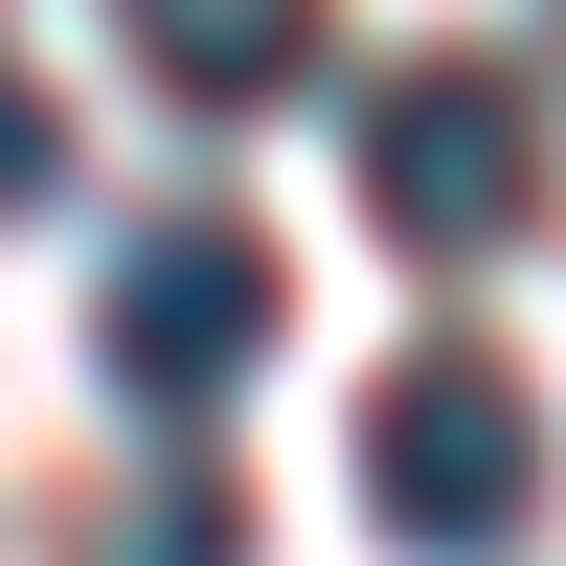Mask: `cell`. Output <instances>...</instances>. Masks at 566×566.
I'll list each match as a JSON object with an SVG mask.
<instances>
[{"mask_svg":"<svg viewBox=\"0 0 566 566\" xmlns=\"http://www.w3.org/2000/svg\"><path fill=\"white\" fill-rule=\"evenodd\" d=\"M363 522H386L408 566H499L544 522V408H522V363H476V340H431V363H386V408H363Z\"/></svg>","mask_w":566,"mask_h":566,"instance_id":"6da1fadb","label":"cell"},{"mask_svg":"<svg viewBox=\"0 0 566 566\" xmlns=\"http://www.w3.org/2000/svg\"><path fill=\"white\" fill-rule=\"evenodd\" d=\"M363 205L408 227V250H499V227L544 205V91L522 69H476V45H408L386 91H363Z\"/></svg>","mask_w":566,"mask_h":566,"instance_id":"7a4b0ae2","label":"cell"},{"mask_svg":"<svg viewBox=\"0 0 566 566\" xmlns=\"http://www.w3.org/2000/svg\"><path fill=\"white\" fill-rule=\"evenodd\" d=\"M91 363H114L136 408H227V386L272 363V227H205V205L136 227L114 295H91Z\"/></svg>","mask_w":566,"mask_h":566,"instance_id":"3957f363","label":"cell"},{"mask_svg":"<svg viewBox=\"0 0 566 566\" xmlns=\"http://www.w3.org/2000/svg\"><path fill=\"white\" fill-rule=\"evenodd\" d=\"M136 69L181 91V114H272V91L317 69V0H114Z\"/></svg>","mask_w":566,"mask_h":566,"instance_id":"277c9868","label":"cell"},{"mask_svg":"<svg viewBox=\"0 0 566 566\" xmlns=\"http://www.w3.org/2000/svg\"><path fill=\"white\" fill-rule=\"evenodd\" d=\"M114 566H227V476H205V453H159V476H136Z\"/></svg>","mask_w":566,"mask_h":566,"instance_id":"5b68a950","label":"cell"},{"mask_svg":"<svg viewBox=\"0 0 566 566\" xmlns=\"http://www.w3.org/2000/svg\"><path fill=\"white\" fill-rule=\"evenodd\" d=\"M45 181H69V114H45V91H23V45H0V205H45Z\"/></svg>","mask_w":566,"mask_h":566,"instance_id":"8992f818","label":"cell"}]
</instances>
